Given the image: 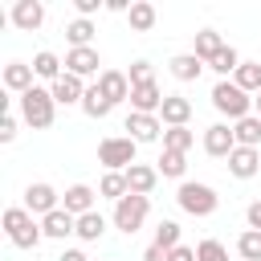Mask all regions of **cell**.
Instances as JSON below:
<instances>
[{
	"label": "cell",
	"instance_id": "obj_8",
	"mask_svg": "<svg viewBox=\"0 0 261 261\" xmlns=\"http://www.w3.org/2000/svg\"><path fill=\"white\" fill-rule=\"evenodd\" d=\"M122 126H126V135H130L135 143H159V139H163V122H159V114H139V110H130Z\"/></svg>",
	"mask_w": 261,
	"mask_h": 261
},
{
	"label": "cell",
	"instance_id": "obj_29",
	"mask_svg": "<svg viewBox=\"0 0 261 261\" xmlns=\"http://www.w3.org/2000/svg\"><path fill=\"white\" fill-rule=\"evenodd\" d=\"M232 82L245 90V94H261V61H241L237 65V73H232Z\"/></svg>",
	"mask_w": 261,
	"mask_h": 261
},
{
	"label": "cell",
	"instance_id": "obj_9",
	"mask_svg": "<svg viewBox=\"0 0 261 261\" xmlns=\"http://www.w3.org/2000/svg\"><path fill=\"white\" fill-rule=\"evenodd\" d=\"M204 151L212 159H228L237 151V135H232V122H212L204 130Z\"/></svg>",
	"mask_w": 261,
	"mask_h": 261
},
{
	"label": "cell",
	"instance_id": "obj_26",
	"mask_svg": "<svg viewBox=\"0 0 261 261\" xmlns=\"http://www.w3.org/2000/svg\"><path fill=\"white\" fill-rule=\"evenodd\" d=\"M126 20H130V29H135V33H151V29H155V20H159V12H155V4L135 0V4H130V12H126Z\"/></svg>",
	"mask_w": 261,
	"mask_h": 261
},
{
	"label": "cell",
	"instance_id": "obj_18",
	"mask_svg": "<svg viewBox=\"0 0 261 261\" xmlns=\"http://www.w3.org/2000/svg\"><path fill=\"white\" fill-rule=\"evenodd\" d=\"M228 171H232L237 179H253V175L261 171V151H257V147H237V151L228 155Z\"/></svg>",
	"mask_w": 261,
	"mask_h": 261
},
{
	"label": "cell",
	"instance_id": "obj_6",
	"mask_svg": "<svg viewBox=\"0 0 261 261\" xmlns=\"http://www.w3.org/2000/svg\"><path fill=\"white\" fill-rule=\"evenodd\" d=\"M135 151H139V143H135L130 135H106V139L98 143V163H102L106 171H126V167L135 163Z\"/></svg>",
	"mask_w": 261,
	"mask_h": 261
},
{
	"label": "cell",
	"instance_id": "obj_45",
	"mask_svg": "<svg viewBox=\"0 0 261 261\" xmlns=\"http://www.w3.org/2000/svg\"><path fill=\"white\" fill-rule=\"evenodd\" d=\"M253 106H257V118H261V94H257V98H253Z\"/></svg>",
	"mask_w": 261,
	"mask_h": 261
},
{
	"label": "cell",
	"instance_id": "obj_3",
	"mask_svg": "<svg viewBox=\"0 0 261 261\" xmlns=\"http://www.w3.org/2000/svg\"><path fill=\"white\" fill-rule=\"evenodd\" d=\"M212 106H216V114H224L228 122H241V118L253 114V94H245L232 77H220V82L212 86Z\"/></svg>",
	"mask_w": 261,
	"mask_h": 261
},
{
	"label": "cell",
	"instance_id": "obj_23",
	"mask_svg": "<svg viewBox=\"0 0 261 261\" xmlns=\"http://www.w3.org/2000/svg\"><path fill=\"white\" fill-rule=\"evenodd\" d=\"M94 20H86V16H73L69 24H65V41H69V49H90V41H94Z\"/></svg>",
	"mask_w": 261,
	"mask_h": 261
},
{
	"label": "cell",
	"instance_id": "obj_11",
	"mask_svg": "<svg viewBox=\"0 0 261 261\" xmlns=\"http://www.w3.org/2000/svg\"><path fill=\"white\" fill-rule=\"evenodd\" d=\"M94 86L106 94V102H110V106H118V102H130V77H126L122 69H102Z\"/></svg>",
	"mask_w": 261,
	"mask_h": 261
},
{
	"label": "cell",
	"instance_id": "obj_30",
	"mask_svg": "<svg viewBox=\"0 0 261 261\" xmlns=\"http://www.w3.org/2000/svg\"><path fill=\"white\" fill-rule=\"evenodd\" d=\"M232 135H237V147H257V151H261V118H257V114L232 122Z\"/></svg>",
	"mask_w": 261,
	"mask_h": 261
},
{
	"label": "cell",
	"instance_id": "obj_24",
	"mask_svg": "<svg viewBox=\"0 0 261 261\" xmlns=\"http://www.w3.org/2000/svg\"><path fill=\"white\" fill-rule=\"evenodd\" d=\"M61 65H65V61H61V57H57L53 49H41V53L33 57V73H37L41 82H49V86H53V82L61 77Z\"/></svg>",
	"mask_w": 261,
	"mask_h": 261
},
{
	"label": "cell",
	"instance_id": "obj_32",
	"mask_svg": "<svg viewBox=\"0 0 261 261\" xmlns=\"http://www.w3.org/2000/svg\"><path fill=\"white\" fill-rule=\"evenodd\" d=\"M110 110H114V106L106 102V94H102L98 86H90V90H86V98H82V114H86V118H106Z\"/></svg>",
	"mask_w": 261,
	"mask_h": 261
},
{
	"label": "cell",
	"instance_id": "obj_13",
	"mask_svg": "<svg viewBox=\"0 0 261 261\" xmlns=\"http://www.w3.org/2000/svg\"><path fill=\"white\" fill-rule=\"evenodd\" d=\"M86 90H90V86H82V77H73V73H61V77L49 86V94H53L57 106H82Z\"/></svg>",
	"mask_w": 261,
	"mask_h": 261
},
{
	"label": "cell",
	"instance_id": "obj_42",
	"mask_svg": "<svg viewBox=\"0 0 261 261\" xmlns=\"http://www.w3.org/2000/svg\"><path fill=\"white\" fill-rule=\"evenodd\" d=\"M167 261H196V249L179 245V249H171V253H167Z\"/></svg>",
	"mask_w": 261,
	"mask_h": 261
},
{
	"label": "cell",
	"instance_id": "obj_36",
	"mask_svg": "<svg viewBox=\"0 0 261 261\" xmlns=\"http://www.w3.org/2000/svg\"><path fill=\"white\" fill-rule=\"evenodd\" d=\"M196 261H228V249L216 241V237H204L196 245Z\"/></svg>",
	"mask_w": 261,
	"mask_h": 261
},
{
	"label": "cell",
	"instance_id": "obj_22",
	"mask_svg": "<svg viewBox=\"0 0 261 261\" xmlns=\"http://www.w3.org/2000/svg\"><path fill=\"white\" fill-rule=\"evenodd\" d=\"M220 49H224V37H220L216 29H200V33H196V41H192V53H196L204 65H208Z\"/></svg>",
	"mask_w": 261,
	"mask_h": 261
},
{
	"label": "cell",
	"instance_id": "obj_12",
	"mask_svg": "<svg viewBox=\"0 0 261 261\" xmlns=\"http://www.w3.org/2000/svg\"><path fill=\"white\" fill-rule=\"evenodd\" d=\"M98 65H102V57H98L94 45H90V49H69V53H65V73H73V77H82V82L94 77V73H102Z\"/></svg>",
	"mask_w": 261,
	"mask_h": 261
},
{
	"label": "cell",
	"instance_id": "obj_7",
	"mask_svg": "<svg viewBox=\"0 0 261 261\" xmlns=\"http://www.w3.org/2000/svg\"><path fill=\"white\" fill-rule=\"evenodd\" d=\"M24 208H29L33 216H49V212H57V208H61V192H57L53 184L37 179V184H29V188H24Z\"/></svg>",
	"mask_w": 261,
	"mask_h": 261
},
{
	"label": "cell",
	"instance_id": "obj_44",
	"mask_svg": "<svg viewBox=\"0 0 261 261\" xmlns=\"http://www.w3.org/2000/svg\"><path fill=\"white\" fill-rule=\"evenodd\" d=\"M106 12H130V8H126L122 0H106Z\"/></svg>",
	"mask_w": 261,
	"mask_h": 261
},
{
	"label": "cell",
	"instance_id": "obj_41",
	"mask_svg": "<svg viewBox=\"0 0 261 261\" xmlns=\"http://www.w3.org/2000/svg\"><path fill=\"white\" fill-rule=\"evenodd\" d=\"M143 261H167V249H159V245L151 241V245L143 249Z\"/></svg>",
	"mask_w": 261,
	"mask_h": 261
},
{
	"label": "cell",
	"instance_id": "obj_39",
	"mask_svg": "<svg viewBox=\"0 0 261 261\" xmlns=\"http://www.w3.org/2000/svg\"><path fill=\"white\" fill-rule=\"evenodd\" d=\"M73 8H77V16H86V20H90V16H94L98 8H106V4H102V0H73Z\"/></svg>",
	"mask_w": 261,
	"mask_h": 261
},
{
	"label": "cell",
	"instance_id": "obj_33",
	"mask_svg": "<svg viewBox=\"0 0 261 261\" xmlns=\"http://www.w3.org/2000/svg\"><path fill=\"white\" fill-rule=\"evenodd\" d=\"M237 65H241V53H237L232 45H224V49L208 61V69H212V73H220V77H232V73H237Z\"/></svg>",
	"mask_w": 261,
	"mask_h": 261
},
{
	"label": "cell",
	"instance_id": "obj_28",
	"mask_svg": "<svg viewBox=\"0 0 261 261\" xmlns=\"http://www.w3.org/2000/svg\"><path fill=\"white\" fill-rule=\"evenodd\" d=\"M98 196L102 200H122V196H130V188H126V171H106L102 179H98Z\"/></svg>",
	"mask_w": 261,
	"mask_h": 261
},
{
	"label": "cell",
	"instance_id": "obj_16",
	"mask_svg": "<svg viewBox=\"0 0 261 261\" xmlns=\"http://www.w3.org/2000/svg\"><path fill=\"white\" fill-rule=\"evenodd\" d=\"M94 188L90 184H69L65 188V196H61V208L69 212V216H86V212H94Z\"/></svg>",
	"mask_w": 261,
	"mask_h": 261
},
{
	"label": "cell",
	"instance_id": "obj_10",
	"mask_svg": "<svg viewBox=\"0 0 261 261\" xmlns=\"http://www.w3.org/2000/svg\"><path fill=\"white\" fill-rule=\"evenodd\" d=\"M8 20H12L20 33H37V29L45 24V4H41V0H16L12 12H8Z\"/></svg>",
	"mask_w": 261,
	"mask_h": 261
},
{
	"label": "cell",
	"instance_id": "obj_25",
	"mask_svg": "<svg viewBox=\"0 0 261 261\" xmlns=\"http://www.w3.org/2000/svg\"><path fill=\"white\" fill-rule=\"evenodd\" d=\"M106 237V216L94 208V212H86V216H77V241H86V245H94V241H102Z\"/></svg>",
	"mask_w": 261,
	"mask_h": 261
},
{
	"label": "cell",
	"instance_id": "obj_40",
	"mask_svg": "<svg viewBox=\"0 0 261 261\" xmlns=\"http://www.w3.org/2000/svg\"><path fill=\"white\" fill-rule=\"evenodd\" d=\"M245 220H249V228H257V232H261V200H253V204L245 208Z\"/></svg>",
	"mask_w": 261,
	"mask_h": 261
},
{
	"label": "cell",
	"instance_id": "obj_5",
	"mask_svg": "<svg viewBox=\"0 0 261 261\" xmlns=\"http://www.w3.org/2000/svg\"><path fill=\"white\" fill-rule=\"evenodd\" d=\"M147 216H151V196H122L118 204H114V212H110V224L118 228V232H126V237H135L143 224H147Z\"/></svg>",
	"mask_w": 261,
	"mask_h": 261
},
{
	"label": "cell",
	"instance_id": "obj_20",
	"mask_svg": "<svg viewBox=\"0 0 261 261\" xmlns=\"http://www.w3.org/2000/svg\"><path fill=\"white\" fill-rule=\"evenodd\" d=\"M155 184H159V171H155L151 163H130V167H126V188H130L135 196H151Z\"/></svg>",
	"mask_w": 261,
	"mask_h": 261
},
{
	"label": "cell",
	"instance_id": "obj_19",
	"mask_svg": "<svg viewBox=\"0 0 261 261\" xmlns=\"http://www.w3.org/2000/svg\"><path fill=\"white\" fill-rule=\"evenodd\" d=\"M188 118H192V102L184 94H167L163 110H159V122L163 126H188Z\"/></svg>",
	"mask_w": 261,
	"mask_h": 261
},
{
	"label": "cell",
	"instance_id": "obj_34",
	"mask_svg": "<svg viewBox=\"0 0 261 261\" xmlns=\"http://www.w3.org/2000/svg\"><path fill=\"white\" fill-rule=\"evenodd\" d=\"M237 253H241L245 261H261V232H257V228H245V232L237 237Z\"/></svg>",
	"mask_w": 261,
	"mask_h": 261
},
{
	"label": "cell",
	"instance_id": "obj_2",
	"mask_svg": "<svg viewBox=\"0 0 261 261\" xmlns=\"http://www.w3.org/2000/svg\"><path fill=\"white\" fill-rule=\"evenodd\" d=\"M4 232H8V241L16 245V249H37L41 241H45V232H41V220L24 208V204H12V208H4Z\"/></svg>",
	"mask_w": 261,
	"mask_h": 261
},
{
	"label": "cell",
	"instance_id": "obj_43",
	"mask_svg": "<svg viewBox=\"0 0 261 261\" xmlns=\"http://www.w3.org/2000/svg\"><path fill=\"white\" fill-rule=\"evenodd\" d=\"M57 261H90V257H86L82 249H61V253H57Z\"/></svg>",
	"mask_w": 261,
	"mask_h": 261
},
{
	"label": "cell",
	"instance_id": "obj_15",
	"mask_svg": "<svg viewBox=\"0 0 261 261\" xmlns=\"http://www.w3.org/2000/svg\"><path fill=\"white\" fill-rule=\"evenodd\" d=\"M33 77H37V73H33V65H29V61H8V65H4V73H0L4 90H12L16 98H20L24 90H33V86H37Z\"/></svg>",
	"mask_w": 261,
	"mask_h": 261
},
{
	"label": "cell",
	"instance_id": "obj_17",
	"mask_svg": "<svg viewBox=\"0 0 261 261\" xmlns=\"http://www.w3.org/2000/svg\"><path fill=\"white\" fill-rule=\"evenodd\" d=\"M41 232H45L49 241H65V237H77V216H69L65 208H57V212L41 216Z\"/></svg>",
	"mask_w": 261,
	"mask_h": 261
},
{
	"label": "cell",
	"instance_id": "obj_38",
	"mask_svg": "<svg viewBox=\"0 0 261 261\" xmlns=\"http://www.w3.org/2000/svg\"><path fill=\"white\" fill-rule=\"evenodd\" d=\"M16 122H20V114H4L0 118V143H12L16 139Z\"/></svg>",
	"mask_w": 261,
	"mask_h": 261
},
{
	"label": "cell",
	"instance_id": "obj_35",
	"mask_svg": "<svg viewBox=\"0 0 261 261\" xmlns=\"http://www.w3.org/2000/svg\"><path fill=\"white\" fill-rule=\"evenodd\" d=\"M155 245L167 249V253L179 249V245H184V241H179V224H175V220H159V228H155Z\"/></svg>",
	"mask_w": 261,
	"mask_h": 261
},
{
	"label": "cell",
	"instance_id": "obj_21",
	"mask_svg": "<svg viewBox=\"0 0 261 261\" xmlns=\"http://www.w3.org/2000/svg\"><path fill=\"white\" fill-rule=\"evenodd\" d=\"M167 69H171L175 82H196V77L204 73V61H200L196 53H175V57L167 61Z\"/></svg>",
	"mask_w": 261,
	"mask_h": 261
},
{
	"label": "cell",
	"instance_id": "obj_27",
	"mask_svg": "<svg viewBox=\"0 0 261 261\" xmlns=\"http://www.w3.org/2000/svg\"><path fill=\"white\" fill-rule=\"evenodd\" d=\"M155 171H159L163 179H179V184H184V171H188V155H179V151H163V155L155 159Z\"/></svg>",
	"mask_w": 261,
	"mask_h": 261
},
{
	"label": "cell",
	"instance_id": "obj_31",
	"mask_svg": "<svg viewBox=\"0 0 261 261\" xmlns=\"http://www.w3.org/2000/svg\"><path fill=\"white\" fill-rule=\"evenodd\" d=\"M192 147H196V130H188V126H167V130H163V151L188 155Z\"/></svg>",
	"mask_w": 261,
	"mask_h": 261
},
{
	"label": "cell",
	"instance_id": "obj_14",
	"mask_svg": "<svg viewBox=\"0 0 261 261\" xmlns=\"http://www.w3.org/2000/svg\"><path fill=\"white\" fill-rule=\"evenodd\" d=\"M163 90H159V82H147V86H130V110H139V114H159L163 110Z\"/></svg>",
	"mask_w": 261,
	"mask_h": 261
},
{
	"label": "cell",
	"instance_id": "obj_37",
	"mask_svg": "<svg viewBox=\"0 0 261 261\" xmlns=\"http://www.w3.org/2000/svg\"><path fill=\"white\" fill-rule=\"evenodd\" d=\"M130 86H147V82H155V65L147 61V57H139V61H130Z\"/></svg>",
	"mask_w": 261,
	"mask_h": 261
},
{
	"label": "cell",
	"instance_id": "obj_4",
	"mask_svg": "<svg viewBox=\"0 0 261 261\" xmlns=\"http://www.w3.org/2000/svg\"><path fill=\"white\" fill-rule=\"evenodd\" d=\"M175 204L188 212V216H212L220 208V196L212 184H200V179H184L179 192H175Z\"/></svg>",
	"mask_w": 261,
	"mask_h": 261
},
{
	"label": "cell",
	"instance_id": "obj_1",
	"mask_svg": "<svg viewBox=\"0 0 261 261\" xmlns=\"http://www.w3.org/2000/svg\"><path fill=\"white\" fill-rule=\"evenodd\" d=\"M16 114H20V122L33 126V130H49L53 118H57V102H53L49 86H33V90H24V94L16 98Z\"/></svg>",
	"mask_w": 261,
	"mask_h": 261
}]
</instances>
